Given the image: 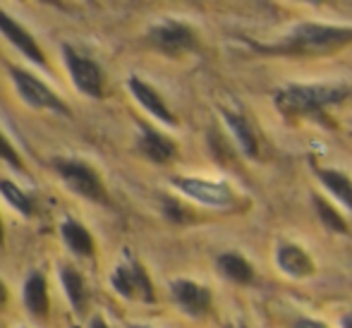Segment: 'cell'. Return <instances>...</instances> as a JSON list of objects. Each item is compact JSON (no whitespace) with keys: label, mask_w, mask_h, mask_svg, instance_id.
Instances as JSON below:
<instances>
[{"label":"cell","mask_w":352,"mask_h":328,"mask_svg":"<svg viewBox=\"0 0 352 328\" xmlns=\"http://www.w3.org/2000/svg\"><path fill=\"white\" fill-rule=\"evenodd\" d=\"M223 118H226L230 132L235 134L237 144H240V149L245 151V156L254 158L256 156V137H254V132H252L250 122H247L242 116H237V113H228V111H223Z\"/></svg>","instance_id":"obj_17"},{"label":"cell","mask_w":352,"mask_h":328,"mask_svg":"<svg viewBox=\"0 0 352 328\" xmlns=\"http://www.w3.org/2000/svg\"><path fill=\"white\" fill-rule=\"evenodd\" d=\"M0 158H3L8 166H12V168H17V171H24V161H22V156L17 153V149L10 144V139L5 137L3 132H0Z\"/></svg>","instance_id":"obj_22"},{"label":"cell","mask_w":352,"mask_h":328,"mask_svg":"<svg viewBox=\"0 0 352 328\" xmlns=\"http://www.w3.org/2000/svg\"><path fill=\"white\" fill-rule=\"evenodd\" d=\"M0 34H3V36L8 39V41L12 43L29 63H34V65H38V67H48L46 53H43L41 46H38L36 39H34L17 19H12L8 12H3V10H0Z\"/></svg>","instance_id":"obj_8"},{"label":"cell","mask_w":352,"mask_h":328,"mask_svg":"<svg viewBox=\"0 0 352 328\" xmlns=\"http://www.w3.org/2000/svg\"><path fill=\"white\" fill-rule=\"evenodd\" d=\"M314 206H316V211H319V218L324 221L326 228H331V230H336V232H348L345 221L340 218V213L336 211L329 201H324L321 197H314Z\"/></svg>","instance_id":"obj_21"},{"label":"cell","mask_w":352,"mask_h":328,"mask_svg":"<svg viewBox=\"0 0 352 328\" xmlns=\"http://www.w3.org/2000/svg\"><path fill=\"white\" fill-rule=\"evenodd\" d=\"M146 43L163 56H182L197 48V34L182 22H161L146 32Z\"/></svg>","instance_id":"obj_6"},{"label":"cell","mask_w":352,"mask_h":328,"mask_svg":"<svg viewBox=\"0 0 352 328\" xmlns=\"http://www.w3.org/2000/svg\"><path fill=\"white\" fill-rule=\"evenodd\" d=\"M89 328H108V326H106V321H103L101 316H94V319H91V326H89Z\"/></svg>","instance_id":"obj_27"},{"label":"cell","mask_w":352,"mask_h":328,"mask_svg":"<svg viewBox=\"0 0 352 328\" xmlns=\"http://www.w3.org/2000/svg\"><path fill=\"white\" fill-rule=\"evenodd\" d=\"M345 87H329V84H292L276 94V106L285 116H302V113H316L331 103H340L348 98Z\"/></svg>","instance_id":"obj_2"},{"label":"cell","mask_w":352,"mask_h":328,"mask_svg":"<svg viewBox=\"0 0 352 328\" xmlns=\"http://www.w3.org/2000/svg\"><path fill=\"white\" fill-rule=\"evenodd\" d=\"M63 61H65L70 79L79 94H84L89 98H103V72L96 61L82 56L67 43L63 46Z\"/></svg>","instance_id":"obj_5"},{"label":"cell","mask_w":352,"mask_h":328,"mask_svg":"<svg viewBox=\"0 0 352 328\" xmlns=\"http://www.w3.org/2000/svg\"><path fill=\"white\" fill-rule=\"evenodd\" d=\"M10 79H12L14 89L17 94L22 96V101L27 106L36 108V111H56L60 116H67V106L51 87H48L43 79H38L36 74H32L29 69H22V67H10Z\"/></svg>","instance_id":"obj_4"},{"label":"cell","mask_w":352,"mask_h":328,"mask_svg":"<svg viewBox=\"0 0 352 328\" xmlns=\"http://www.w3.org/2000/svg\"><path fill=\"white\" fill-rule=\"evenodd\" d=\"M60 281H63V287H65V292H67V300H70V305H72L77 311H82V309H84V302H87V290H84V278L79 276L77 268L63 266Z\"/></svg>","instance_id":"obj_18"},{"label":"cell","mask_w":352,"mask_h":328,"mask_svg":"<svg viewBox=\"0 0 352 328\" xmlns=\"http://www.w3.org/2000/svg\"><path fill=\"white\" fill-rule=\"evenodd\" d=\"M24 305L38 319H46L48 309H51V302H48V287L43 273H32L24 283Z\"/></svg>","instance_id":"obj_13"},{"label":"cell","mask_w":352,"mask_h":328,"mask_svg":"<svg viewBox=\"0 0 352 328\" xmlns=\"http://www.w3.org/2000/svg\"><path fill=\"white\" fill-rule=\"evenodd\" d=\"M5 302H8V287H5V283L0 281V309H3Z\"/></svg>","instance_id":"obj_26"},{"label":"cell","mask_w":352,"mask_h":328,"mask_svg":"<svg viewBox=\"0 0 352 328\" xmlns=\"http://www.w3.org/2000/svg\"><path fill=\"white\" fill-rule=\"evenodd\" d=\"M218 271H221L228 281L237 283V285H247V283H252V278H254L252 266L242 259L240 254H221L218 256Z\"/></svg>","instance_id":"obj_16"},{"label":"cell","mask_w":352,"mask_h":328,"mask_svg":"<svg viewBox=\"0 0 352 328\" xmlns=\"http://www.w3.org/2000/svg\"><path fill=\"white\" fill-rule=\"evenodd\" d=\"M302 3H309V5H319L321 0H302Z\"/></svg>","instance_id":"obj_30"},{"label":"cell","mask_w":352,"mask_h":328,"mask_svg":"<svg viewBox=\"0 0 352 328\" xmlns=\"http://www.w3.org/2000/svg\"><path fill=\"white\" fill-rule=\"evenodd\" d=\"M0 195L5 197V201L10 204V206H14L17 208L22 216H32L34 213V204H32V199H29L27 195H24L22 190H19L14 182H10V180H0Z\"/></svg>","instance_id":"obj_20"},{"label":"cell","mask_w":352,"mask_h":328,"mask_svg":"<svg viewBox=\"0 0 352 328\" xmlns=\"http://www.w3.org/2000/svg\"><path fill=\"white\" fill-rule=\"evenodd\" d=\"M228 328H232V326H228Z\"/></svg>","instance_id":"obj_32"},{"label":"cell","mask_w":352,"mask_h":328,"mask_svg":"<svg viewBox=\"0 0 352 328\" xmlns=\"http://www.w3.org/2000/svg\"><path fill=\"white\" fill-rule=\"evenodd\" d=\"M127 87H130L132 96L140 101V106L144 108V111H148L153 118H158V120L166 122V125H170V127L177 125V118L173 116L170 108L166 106V101L158 96V91L151 87V84L142 82L140 77H130L127 79Z\"/></svg>","instance_id":"obj_11"},{"label":"cell","mask_w":352,"mask_h":328,"mask_svg":"<svg viewBox=\"0 0 352 328\" xmlns=\"http://www.w3.org/2000/svg\"><path fill=\"white\" fill-rule=\"evenodd\" d=\"M173 300L180 305L182 311H187L190 316H201L209 311L211 307V292L204 285H197L192 281H175L170 285Z\"/></svg>","instance_id":"obj_10"},{"label":"cell","mask_w":352,"mask_h":328,"mask_svg":"<svg viewBox=\"0 0 352 328\" xmlns=\"http://www.w3.org/2000/svg\"><path fill=\"white\" fill-rule=\"evenodd\" d=\"M343 328H352V316H345V319H343Z\"/></svg>","instance_id":"obj_28"},{"label":"cell","mask_w":352,"mask_h":328,"mask_svg":"<svg viewBox=\"0 0 352 328\" xmlns=\"http://www.w3.org/2000/svg\"><path fill=\"white\" fill-rule=\"evenodd\" d=\"M173 185L180 187L187 197L197 199V201L206 204V206H230L232 195L228 187L216 185V182L206 180H195V177H175Z\"/></svg>","instance_id":"obj_9"},{"label":"cell","mask_w":352,"mask_h":328,"mask_svg":"<svg viewBox=\"0 0 352 328\" xmlns=\"http://www.w3.org/2000/svg\"><path fill=\"white\" fill-rule=\"evenodd\" d=\"M295 328H326L324 324H319V321H309V319H302V321H297Z\"/></svg>","instance_id":"obj_24"},{"label":"cell","mask_w":352,"mask_h":328,"mask_svg":"<svg viewBox=\"0 0 352 328\" xmlns=\"http://www.w3.org/2000/svg\"><path fill=\"white\" fill-rule=\"evenodd\" d=\"M111 285L116 287V292H120L125 300H142V302H148V305L156 302L151 278L146 276L142 263L135 259L122 261L120 266H116V271L111 273Z\"/></svg>","instance_id":"obj_7"},{"label":"cell","mask_w":352,"mask_h":328,"mask_svg":"<svg viewBox=\"0 0 352 328\" xmlns=\"http://www.w3.org/2000/svg\"><path fill=\"white\" fill-rule=\"evenodd\" d=\"M276 259H278L280 271L292 278H307L314 273V263H311V259L295 245H283Z\"/></svg>","instance_id":"obj_15"},{"label":"cell","mask_w":352,"mask_h":328,"mask_svg":"<svg viewBox=\"0 0 352 328\" xmlns=\"http://www.w3.org/2000/svg\"><path fill=\"white\" fill-rule=\"evenodd\" d=\"M319 180L324 182V187L331 192V195L338 197L340 201L352 211V180L350 177H345L343 173H338V171H319Z\"/></svg>","instance_id":"obj_19"},{"label":"cell","mask_w":352,"mask_h":328,"mask_svg":"<svg viewBox=\"0 0 352 328\" xmlns=\"http://www.w3.org/2000/svg\"><path fill=\"white\" fill-rule=\"evenodd\" d=\"M348 43H352V29L348 27L305 22L297 24L280 46L266 48V51L278 53V56H326V53L338 51Z\"/></svg>","instance_id":"obj_1"},{"label":"cell","mask_w":352,"mask_h":328,"mask_svg":"<svg viewBox=\"0 0 352 328\" xmlns=\"http://www.w3.org/2000/svg\"><path fill=\"white\" fill-rule=\"evenodd\" d=\"M60 235L65 240L67 250L77 256H94L96 254V242H94V235L77 221H65L60 226Z\"/></svg>","instance_id":"obj_14"},{"label":"cell","mask_w":352,"mask_h":328,"mask_svg":"<svg viewBox=\"0 0 352 328\" xmlns=\"http://www.w3.org/2000/svg\"><path fill=\"white\" fill-rule=\"evenodd\" d=\"M137 149L142 151V156H146L153 163H168L177 153L175 142L168 139L166 134L151 130V127H142L140 139H137Z\"/></svg>","instance_id":"obj_12"},{"label":"cell","mask_w":352,"mask_h":328,"mask_svg":"<svg viewBox=\"0 0 352 328\" xmlns=\"http://www.w3.org/2000/svg\"><path fill=\"white\" fill-rule=\"evenodd\" d=\"M130 328H144V326H130Z\"/></svg>","instance_id":"obj_31"},{"label":"cell","mask_w":352,"mask_h":328,"mask_svg":"<svg viewBox=\"0 0 352 328\" xmlns=\"http://www.w3.org/2000/svg\"><path fill=\"white\" fill-rule=\"evenodd\" d=\"M38 3H43V5H53V8H58V10H67L70 5L65 3V0H38Z\"/></svg>","instance_id":"obj_25"},{"label":"cell","mask_w":352,"mask_h":328,"mask_svg":"<svg viewBox=\"0 0 352 328\" xmlns=\"http://www.w3.org/2000/svg\"><path fill=\"white\" fill-rule=\"evenodd\" d=\"M166 216L170 218V221H175V223H185L187 218V213L180 208V204L177 201H173V199H166Z\"/></svg>","instance_id":"obj_23"},{"label":"cell","mask_w":352,"mask_h":328,"mask_svg":"<svg viewBox=\"0 0 352 328\" xmlns=\"http://www.w3.org/2000/svg\"><path fill=\"white\" fill-rule=\"evenodd\" d=\"M5 242V230H3V221H0V247H3Z\"/></svg>","instance_id":"obj_29"},{"label":"cell","mask_w":352,"mask_h":328,"mask_svg":"<svg viewBox=\"0 0 352 328\" xmlns=\"http://www.w3.org/2000/svg\"><path fill=\"white\" fill-rule=\"evenodd\" d=\"M53 168H56L60 180L70 187L74 195L89 199L94 204H103V206L111 204L101 177H98V173L89 163L77 161V158H53Z\"/></svg>","instance_id":"obj_3"}]
</instances>
